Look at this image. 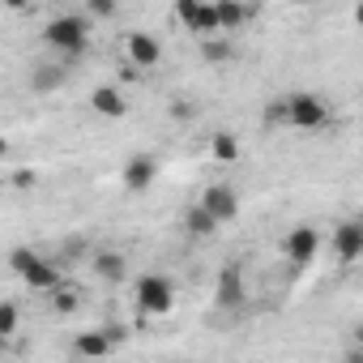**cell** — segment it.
Listing matches in <instances>:
<instances>
[{"instance_id":"23","label":"cell","mask_w":363,"mask_h":363,"mask_svg":"<svg viewBox=\"0 0 363 363\" xmlns=\"http://www.w3.org/2000/svg\"><path fill=\"white\" fill-rule=\"evenodd\" d=\"M86 13L90 18H111L116 13V0H86Z\"/></svg>"},{"instance_id":"13","label":"cell","mask_w":363,"mask_h":363,"mask_svg":"<svg viewBox=\"0 0 363 363\" xmlns=\"http://www.w3.org/2000/svg\"><path fill=\"white\" fill-rule=\"evenodd\" d=\"M184 227H189V235H197V240H210V235L218 231V218H214L206 206H193V210L184 214Z\"/></svg>"},{"instance_id":"2","label":"cell","mask_w":363,"mask_h":363,"mask_svg":"<svg viewBox=\"0 0 363 363\" xmlns=\"http://www.w3.org/2000/svg\"><path fill=\"white\" fill-rule=\"evenodd\" d=\"M282 111H286V124H291V128H299V133H320V128H329V124H333V111H329L316 94H308V90H299V94L282 99Z\"/></svg>"},{"instance_id":"21","label":"cell","mask_w":363,"mask_h":363,"mask_svg":"<svg viewBox=\"0 0 363 363\" xmlns=\"http://www.w3.org/2000/svg\"><path fill=\"white\" fill-rule=\"evenodd\" d=\"M197 9H201V0H175V18H179V26H184V30L197 18Z\"/></svg>"},{"instance_id":"7","label":"cell","mask_w":363,"mask_h":363,"mask_svg":"<svg viewBox=\"0 0 363 363\" xmlns=\"http://www.w3.org/2000/svg\"><path fill=\"white\" fill-rule=\"evenodd\" d=\"M158 179V158H150V154H133L128 162H124V193H145L150 184Z\"/></svg>"},{"instance_id":"16","label":"cell","mask_w":363,"mask_h":363,"mask_svg":"<svg viewBox=\"0 0 363 363\" xmlns=\"http://www.w3.org/2000/svg\"><path fill=\"white\" fill-rule=\"evenodd\" d=\"M60 82H65V69H56V65H39L35 77H30V90H35V94H52Z\"/></svg>"},{"instance_id":"18","label":"cell","mask_w":363,"mask_h":363,"mask_svg":"<svg viewBox=\"0 0 363 363\" xmlns=\"http://www.w3.org/2000/svg\"><path fill=\"white\" fill-rule=\"evenodd\" d=\"M189 30H193V35H214V30H218V13H214V0H201V9H197V18L189 22Z\"/></svg>"},{"instance_id":"15","label":"cell","mask_w":363,"mask_h":363,"mask_svg":"<svg viewBox=\"0 0 363 363\" xmlns=\"http://www.w3.org/2000/svg\"><path fill=\"white\" fill-rule=\"evenodd\" d=\"M214 13H218V30H240L248 18L240 0H214Z\"/></svg>"},{"instance_id":"10","label":"cell","mask_w":363,"mask_h":363,"mask_svg":"<svg viewBox=\"0 0 363 363\" xmlns=\"http://www.w3.org/2000/svg\"><path fill=\"white\" fill-rule=\"evenodd\" d=\"M316 248H320V235H316L312 227H295V231L286 235V261H291L295 269H303V265H312V257H316Z\"/></svg>"},{"instance_id":"17","label":"cell","mask_w":363,"mask_h":363,"mask_svg":"<svg viewBox=\"0 0 363 363\" xmlns=\"http://www.w3.org/2000/svg\"><path fill=\"white\" fill-rule=\"evenodd\" d=\"M210 154H214V162H235V158H240V141H235L231 133H214Z\"/></svg>"},{"instance_id":"24","label":"cell","mask_w":363,"mask_h":363,"mask_svg":"<svg viewBox=\"0 0 363 363\" xmlns=\"http://www.w3.org/2000/svg\"><path fill=\"white\" fill-rule=\"evenodd\" d=\"M265 124H269V128H278V124H286V111H282V103H274V107L265 111Z\"/></svg>"},{"instance_id":"1","label":"cell","mask_w":363,"mask_h":363,"mask_svg":"<svg viewBox=\"0 0 363 363\" xmlns=\"http://www.w3.org/2000/svg\"><path fill=\"white\" fill-rule=\"evenodd\" d=\"M43 43L65 52V56H82L90 48V18H77V13H65L56 22L43 26Z\"/></svg>"},{"instance_id":"25","label":"cell","mask_w":363,"mask_h":363,"mask_svg":"<svg viewBox=\"0 0 363 363\" xmlns=\"http://www.w3.org/2000/svg\"><path fill=\"white\" fill-rule=\"evenodd\" d=\"M13 184H18V189H35V171H18Z\"/></svg>"},{"instance_id":"5","label":"cell","mask_w":363,"mask_h":363,"mask_svg":"<svg viewBox=\"0 0 363 363\" xmlns=\"http://www.w3.org/2000/svg\"><path fill=\"white\" fill-rule=\"evenodd\" d=\"M124 60H128V65H137L141 73H150V69H158V60H162V48H158V39H154V35H145V30H133V35L124 39Z\"/></svg>"},{"instance_id":"27","label":"cell","mask_w":363,"mask_h":363,"mask_svg":"<svg viewBox=\"0 0 363 363\" xmlns=\"http://www.w3.org/2000/svg\"><path fill=\"white\" fill-rule=\"evenodd\" d=\"M103 329H107V337H111V342H120V337H128V329H124V325H116V320H111V325H103Z\"/></svg>"},{"instance_id":"9","label":"cell","mask_w":363,"mask_h":363,"mask_svg":"<svg viewBox=\"0 0 363 363\" xmlns=\"http://www.w3.org/2000/svg\"><path fill=\"white\" fill-rule=\"evenodd\" d=\"M333 252H337L342 265H354V261L363 257V227H359L354 218H346V223L333 231Z\"/></svg>"},{"instance_id":"19","label":"cell","mask_w":363,"mask_h":363,"mask_svg":"<svg viewBox=\"0 0 363 363\" xmlns=\"http://www.w3.org/2000/svg\"><path fill=\"white\" fill-rule=\"evenodd\" d=\"M77 303H82V299H77V291H69L65 282H60V286H52V308H56L60 316H73V312H77Z\"/></svg>"},{"instance_id":"11","label":"cell","mask_w":363,"mask_h":363,"mask_svg":"<svg viewBox=\"0 0 363 363\" xmlns=\"http://www.w3.org/2000/svg\"><path fill=\"white\" fill-rule=\"evenodd\" d=\"M214 299H218V308H240L244 303V274H240V265L218 274V295Z\"/></svg>"},{"instance_id":"28","label":"cell","mask_w":363,"mask_h":363,"mask_svg":"<svg viewBox=\"0 0 363 363\" xmlns=\"http://www.w3.org/2000/svg\"><path fill=\"white\" fill-rule=\"evenodd\" d=\"M0 5L13 9V13H26V9H30V0H0Z\"/></svg>"},{"instance_id":"20","label":"cell","mask_w":363,"mask_h":363,"mask_svg":"<svg viewBox=\"0 0 363 363\" xmlns=\"http://www.w3.org/2000/svg\"><path fill=\"white\" fill-rule=\"evenodd\" d=\"M18 325H22V312H18V303H0V333H5V337H13V333H18Z\"/></svg>"},{"instance_id":"30","label":"cell","mask_w":363,"mask_h":363,"mask_svg":"<svg viewBox=\"0 0 363 363\" xmlns=\"http://www.w3.org/2000/svg\"><path fill=\"white\" fill-rule=\"evenodd\" d=\"M5 350H9V337H5V333H0V354H5Z\"/></svg>"},{"instance_id":"14","label":"cell","mask_w":363,"mask_h":363,"mask_svg":"<svg viewBox=\"0 0 363 363\" xmlns=\"http://www.w3.org/2000/svg\"><path fill=\"white\" fill-rule=\"evenodd\" d=\"M94 274H99L103 282H124L128 261H124L120 252H99V257H94Z\"/></svg>"},{"instance_id":"22","label":"cell","mask_w":363,"mask_h":363,"mask_svg":"<svg viewBox=\"0 0 363 363\" xmlns=\"http://www.w3.org/2000/svg\"><path fill=\"white\" fill-rule=\"evenodd\" d=\"M235 52H231V43H206V60L210 65H223V60H231Z\"/></svg>"},{"instance_id":"6","label":"cell","mask_w":363,"mask_h":363,"mask_svg":"<svg viewBox=\"0 0 363 363\" xmlns=\"http://www.w3.org/2000/svg\"><path fill=\"white\" fill-rule=\"evenodd\" d=\"M201 206L218 218V227H227V223L240 218V193H235L231 184H210V189L201 193Z\"/></svg>"},{"instance_id":"8","label":"cell","mask_w":363,"mask_h":363,"mask_svg":"<svg viewBox=\"0 0 363 363\" xmlns=\"http://www.w3.org/2000/svg\"><path fill=\"white\" fill-rule=\"evenodd\" d=\"M90 111L103 116V120H124L128 116V99L120 86H94L90 90Z\"/></svg>"},{"instance_id":"12","label":"cell","mask_w":363,"mask_h":363,"mask_svg":"<svg viewBox=\"0 0 363 363\" xmlns=\"http://www.w3.org/2000/svg\"><path fill=\"white\" fill-rule=\"evenodd\" d=\"M73 350H77V354H86V359H99V354H111V350H116V342L107 337V329H86V333H77Z\"/></svg>"},{"instance_id":"4","label":"cell","mask_w":363,"mask_h":363,"mask_svg":"<svg viewBox=\"0 0 363 363\" xmlns=\"http://www.w3.org/2000/svg\"><path fill=\"white\" fill-rule=\"evenodd\" d=\"M133 295H137V308H141L145 316H167V312L175 308V282H171L167 274H145V278H137Z\"/></svg>"},{"instance_id":"3","label":"cell","mask_w":363,"mask_h":363,"mask_svg":"<svg viewBox=\"0 0 363 363\" xmlns=\"http://www.w3.org/2000/svg\"><path fill=\"white\" fill-rule=\"evenodd\" d=\"M9 269H13L30 291H52V286H60L56 261H43V257L30 252V248H13V252H9Z\"/></svg>"},{"instance_id":"29","label":"cell","mask_w":363,"mask_h":363,"mask_svg":"<svg viewBox=\"0 0 363 363\" xmlns=\"http://www.w3.org/2000/svg\"><path fill=\"white\" fill-rule=\"evenodd\" d=\"M5 154H9V141H5V137H0V158H5Z\"/></svg>"},{"instance_id":"26","label":"cell","mask_w":363,"mask_h":363,"mask_svg":"<svg viewBox=\"0 0 363 363\" xmlns=\"http://www.w3.org/2000/svg\"><path fill=\"white\" fill-rule=\"evenodd\" d=\"M171 116H175V120H189V116H193V103H171Z\"/></svg>"}]
</instances>
